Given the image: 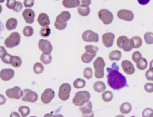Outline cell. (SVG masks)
Returning <instances> with one entry per match:
<instances>
[{
    "label": "cell",
    "instance_id": "obj_1",
    "mask_svg": "<svg viewBox=\"0 0 153 117\" xmlns=\"http://www.w3.org/2000/svg\"><path fill=\"white\" fill-rule=\"evenodd\" d=\"M107 70L108 73L107 76V83L112 88L119 90L127 86L126 78L119 71V67L115 62L112 64L111 68H107Z\"/></svg>",
    "mask_w": 153,
    "mask_h": 117
},
{
    "label": "cell",
    "instance_id": "obj_2",
    "mask_svg": "<svg viewBox=\"0 0 153 117\" xmlns=\"http://www.w3.org/2000/svg\"><path fill=\"white\" fill-rule=\"evenodd\" d=\"M71 14L68 11H64L59 14L54 23V26L57 29L62 30L67 26V22L71 19Z\"/></svg>",
    "mask_w": 153,
    "mask_h": 117
},
{
    "label": "cell",
    "instance_id": "obj_3",
    "mask_svg": "<svg viewBox=\"0 0 153 117\" xmlns=\"http://www.w3.org/2000/svg\"><path fill=\"white\" fill-rule=\"evenodd\" d=\"M90 97L91 96L88 91H79L76 93L72 100V103L76 106H81L87 103Z\"/></svg>",
    "mask_w": 153,
    "mask_h": 117
},
{
    "label": "cell",
    "instance_id": "obj_4",
    "mask_svg": "<svg viewBox=\"0 0 153 117\" xmlns=\"http://www.w3.org/2000/svg\"><path fill=\"white\" fill-rule=\"evenodd\" d=\"M95 70V77L97 79L103 78L104 76V68L106 66L105 61L102 57H98L93 63Z\"/></svg>",
    "mask_w": 153,
    "mask_h": 117
},
{
    "label": "cell",
    "instance_id": "obj_5",
    "mask_svg": "<svg viewBox=\"0 0 153 117\" xmlns=\"http://www.w3.org/2000/svg\"><path fill=\"white\" fill-rule=\"evenodd\" d=\"M20 34L18 32H12L5 40V46L8 48L15 47L20 44Z\"/></svg>",
    "mask_w": 153,
    "mask_h": 117
},
{
    "label": "cell",
    "instance_id": "obj_6",
    "mask_svg": "<svg viewBox=\"0 0 153 117\" xmlns=\"http://www.w3.org/2000/svg\"><path fill=\"white\" fill-rule=\"evenodd\" d=\"M98 18L105 25L110 24L113 20L112 13L106 9H101L98 13Z\"/></svg>",
    "mask_w": 153,
    "mask_h": 117
},
{
    "label": "cell",
    "instance_id": "obj_7",
    "mask_svg": "<svg viewBox=\"0 0 153 117\" xmlns=\"http://www.w3.org/2000/svg\"><path fill=\"white\" fill-rule=\"evenodd\" d=\"M71 87L67 83H63L59 89V97L61 100L66 101L69 99Z\"/></svg>",
    "mask_w": 153,
    "mask_h": 117
},
{
    "label": "cell",
    "instance_id": "obj_8",
    "mask_svg": "<svg viewBox=\"0 0 153 117\" xmlns=\"http://www.w3.org/2000/svg\"><path fill=\"white\" fill-rule=\"evenodd\" d=\"M38 96L36 92L31 90L26 89L23 91L22 100L26 102L34 103L38 100Z\"/></svg>",
    "mask_w": 153,
    "mask_h": 117
},
{
    "label": "cell",
    "instance_id": "obj_9",
    "mask_svg": "<svg viewBox=\"0 0 153 117\" xmlns=\"http://www.w3.org/2000/svg\"><path fill=\"white\" fill-rule=\"evenodd\" d=\"M116 44L120 48L122 49L125 52H129L132 49L130 45L129 39L126 36H120L116 41Z\"/></svg>",
    "mask_w": 153,
    "mask_h": 117
},
{
    "label": "cell",
    "instance_id": "obj_10",
    "mask_svg": "<svg viewBox=\"0 0 153 117\" xmlns=\"http://www.w3.org/2000/svg\"><path fill=\"white\" fill-rule=\"evenodd\" d=\"M82 37L83 41L87 42H97L99 40L98 34L89 30L84 31Z\"/></svg>",
    "mask_w": 153,
    "mask_h": 117
},
{
    "label": "cell",
    "instance_id": "obj_11",
    "mask_svg": "<svg viewBox=\"0 0 153 117\" xmlns=\"http://www.w3.org/2000/svg\"><path fill=\"white\" fill-rule=\"evenodd\" d=\"M6 94L8 97L10 99L19 100L23 96V91L18 86H15L12 88L7 90Z\"/></svg>",
    "mask_w": 153,
    "mask_h": 117
},
{
    "label": "cell",
    "instance_id": "obj_12",
    "mask_svg": "<svg viewBox=\"0 0 153 117\" xmlns=\"http://www.w3.org/2000/svg\"><path fill=\"white\" fill-rule=\"evenodd\" d=\"M38 47L44 54H49L53 50V46L50 41L41 39L38 43Z\"/></svg>",
    "mask_w": 153,
    "mask_h": 117
},
{
    "label": "cell",
    "instance_id": "obj_13",
    "mask_svg": "<svg viewBox=\"0 0 153 117\" xmlns=\"http://www.w3.org/2000/svg\"><path fill=\"white\" fill-rule=\"evenodd\" d=\"M55 96V93L51 88H48L44 90L41 96V100L44 104L50 103Z\"/></svg>",
    "mask_w": 153,
    "mask_h": 117
},
{
    "label": "cell",
    "instance_id": "obj_14",
    "mask_svg": "<svg viewBox=\"0 0 153 117\" xmlns=\"http://www.w3.org/2000/svg\"><path fill=\"white\" fill-rule=\"evenodd\" d=\"M79 110L82 113V117H94V112L92 111V103L90 101L80 106Z\"/></svg>",
    "mask_w": 153,
    "mask_h": 117
},
{
    "label": "cell",
    "instance_id": "obj_15",
    "mask_svg": "<svg viewBox=\"0 0 153 117\" xmlns=\"http://www.w3.org/2000/svg\"><path fill=\"white\" fill-rule=\"evenodd\" d=\"M118 17L119 19L125 20V21L130 22L134 19V14L132 11L129 10H119L117 14Z\"/></svg>",
    "mask_w": 153,
    "mask_h": 117
},
{
    "label": "cell",
    "instance_id": "obj_16",
    "mask_svg": "<svg viewBox=\"0 0 153 117\" xmlns=\"http://www.w3.org/2000/svg\"><path fill=\"white\" fill-rule=\"evenodd\" d=\"M115 35L112 32H107L102 36V41L103 44L106 47H111L113 44Z\"/></svg>",
    "mask_w": 153,
    "mask_h": 117
},
{
    "label": "cell",
    "instance_id": "obj_17",
    "mask_svg": "<svg viewBox=\"0 0 153 117\" xmlns=\"http://www.w3.org/2000/svg\"><path fill=\"white\" fill-rule=\"evenodd\" d=\"M121 67L123 71L127 75H132L135 72L134 66L130 61L125 60L122 61Z\"/></svg>",
    "mask_w": 153,
    "mask_h": 117
},
{
    "label": "cell",
    "instance_id": "obj_18",
    "mask_svg": "<svg viewBox=\"0 0 153 117\" xmlns=\"http://www.w3.org/2000/svg\"><path fill=\"white\" fill-rule=\"evenodd\" d=\"M25 21L28 24H31L34 22L35 14L34 11L31 9H26L22 14Z\"/></svg>",
    "mask_w": 153,
    "mask_h": 117
},
{
    "label": "cell",
    "instance_id": "obj_19",
    "mask_svg": "<svg viewBox=\"0 0 153 117\" xmlns=\"http://www.w3.org/2000/svg\"><path fill=\"white\" fill-rule=\"evenodd\" d=\"M14 71L11 69H4L0 71V78L3 81H7L13 78Z\"/></svg>",
    "mask_w": 153,
    "mask_h": 117
},
{
    "label": "cell",
    "instance_id": "obj_20",
    "mask_svg": "<svg viewBox=\"0 0 153 117\" xmlns=\"http://www.w3.org/2000/svg\"><path fill=\"white\" fill-rule=\"evenodd\" d=\"M6 6L9 9H11L16 12H20L23 7L22 3L15 0H8Z\"/></svg>",
    "mask_w": 153,
    "mask_h": 117
},
{
    "label": "cell",
    "instance_id": "obj_21",
    "mask_svg": "<svg viewBox=\"0 0 153 117\" xmlns=\"http://www.w3.org/2000/svg\"><path fill=\"white\" fill-rule=\"evenodd\" d=\"M37 21L39 24L43 27L48 26L50 24L49 17L46 14L41 13L38 16Z\"/></svg>",
    "mask_w": 153,
    "mask_h": 117
},
{
    "label": "cell",
    "instance_id": "obj_22",
    "mask_svg": "<svg viewBox=\"0 0 153 117\" xmlns=\"http://www.w3.org/2000/svg\"><path fill=\"white\" fill-rule=\"evenodd\" d=\"M130 45L132 48H139L142 44V40L138 36H135L129 39Z\"/></svg>",
    "mask_w": 153,
    "mask_h": 117
},
{
    "label": "cell",
    "instance_id": "obj_23",
    "mask_svg": "<svg viewBox=\"0 0 153 117\" xmlns=\"http://www.w3.org/2000/svg\"><path fill=\"white\" fill-rule=\"evenodd\" d=\"M79 0H64L62 5L66 8H73L78 6L80 5Z\"/></svg>",
    "mask_w": 153,
    "mask_h": 117
},
{
    "label": "cell",
    "instance_id": "obj_24",
    "mask_svg": "<svg viewBox=\"0 0 153 117\" xmlns=\"http://www.w3.org/2000/svg\"><path fill=\"white\" fill-rule=\"evenodd\" d=\"M22 64V60L19 56L11 55L9 60V64L16 68L20 67Z\"/></svg>",
    "mask_w": 153,
    "mask_h": 117
},
{
    "label": "cell",
    "instance_id": "obj_25",
    "mask_svg": "<svg viewBox=\"0 0 153 117\" xmlns=\"http://www.w3.org/2000/svg\"><path fill=\"white\" fill-rule=\"evenodd\" d=\"M18 24V21L15 18H10L8 19L6 24L7 29L9 31L12 30L16 29Z\"/></svg>",
    "mask_w": 153,
    "mask_h": 117
},
{
    "label": "cell",
    "instance_id": "obj_26",
    "mask_svg": "<svg viewBox=\"0 0 153 117\" xmlns=\"http://www.w3.org/2000/svg\"><path fill=\"white\" fill-rule=\"evenodd\" d=\"M93 88H94V91L97 93H101L105 91L106 87L104 83L99 81L96 82L94 83Z\"/></svg>",
    "mask_w": 153,
    "mask_h": 117
},
{
    "label": "cell",
    "instance_id": "obj_27",
    "mask_svg": "<svg viewBox=\"0 0 153 117\" xmlns=\"http://www.w3.org/2000/svg\"><path fill=\"white\" fill-rule=\"evenodd\" d=\"M96 55V54H90V53L85 52L81 57L82 61L85 63H89L91 62Z\"/></svg>",
    "mask_w": 153,
    "mask_h": 117
},
{
    "label": "cell",
    "instance_id": "obj_28",
    "mask_svg": "<svg viewBox=\"0 0 153 117\" xmlns=\"http://www.w3.org/2000/svg\"><path fill=\"white\" fill-rule=\"evenodd\" d=\"M131 105L129 102H125L120 106V111L122 114H127L129 113L132 111Z\"/></svg>",
    "mask_w": 153,
    "mask_h": 117
},
{
    "label": "cell",
    "instance_id": "obj_29",
    "mask_svg": "<svg viewBox=\"0 0 153 117\" xmlns=\"http://www.w3.org/2000/svg\"><path fill=\"white\" fill-rule=\"evenodd\" d=\"M121 53L119 50H115L112 51L110 53L109 55V58L110 60L114 61L116 60L119 61L121 59Z\"/></svg>",
    "mask_w": 153,
    "mask_h": 117
},
{
    "label": "cell",
    "instance_id": "obj_30",
    "mask_svg": "<svg viewBox=\"0 0 153 117\" xmlns=\"http://www.w3.org/2000/svg\"><path fill=\"white\" fill-rule=\"evenodd\" d=\"M137 67L141 71H144L148 66V61L145 58H142L139 62L136 63Z\"/></svg>",
    "mask_w": 153,
    "mask_h": 117
},
{
    "label": "cell",
    "instance_id": "obj_31",
    "mask_svg": "<svg viewBox=\"0 0 153 117\" xmlns=\"http://www.w3.org/2000/svg\"><path fill=\"white\" fill-rule=\"evenodd\" d=\"M73 86L76 89L83 88L86 85L85 80L82 78H78L74 81L73 83Z\"/></svg>",
    "mask_w": 153,
    "mask_h": 117
},
{
    "label": "cell",
    "instance_id": "obj_32",
    "mask_svg": "<svg viewBox=\"0 0 153 117\" xmlns=\"http://www.w3.org/2000/svg\"><path fill=\"white\" fill-rule=\"evenodd\" d=\"M78 12L82 16H88L90 12V9L89 6H79L78 8Z\"/></svg>",
    "mask_w": 153,
    "mask_h": 117
},
{
    "label": "cell",
    "instance_id": "obj_33",
    "mask_svg": "<svg viewBox=\"0 0 153 117\" xmlns=\"http://www.w3.org/2000/svg\"><path fill=\"white\" fill-rule=\"evenodd\" d=\"M102 98L103 101L106 102H109L112 100L113 95L111 91H106L102 95Z\"/></svg>",
    "mask_w": 153,
    "mask_h": 117
},
{
    "label": "cell",
    "instance_id": "obj_34",
    "mask_svg": "<svg viewBox=\"0 0 153 117\" xmlns=\"http://www.w3.org/2000/svg\"><path fill=\"white\" fill-rule=\"evenodd\" d=\"M43 66L41 63L40 62H36L34 64V66H33V71L35 74L39 75V74H41L44 71Z\"/></svg>",
    "mask_w": 153,
    "mask_h": 117
},
{
    "label": "cell",
    "instance_id": "obj_35",
    "mask_svg": "<svg viewBox=\"0 0 153 117\" xmlns=\"http://www.w3.org/2000/svg\"><path fill=\"white\" fill-rule=\"evenodd\" d=\"M40 60L45 65H48L52 61V56L49 54H42L41 55Z\"/></svg>",
    "mask_w": 153,
    "mask_h": 117
},
{
    "label": "cell",
    "instance_id": "obj_36",
    "mask_svg": "<svg viewBox=\"0 0 153 117\" xmlns=\"http://www.w3.org/2000/svg\"><path fill=\"white\" fill-rule=\"evenodd\" d=\"M18 111L21 113L22 117H26L30 113L29 108L26 106H21L19 108Z\"/></svg>",
    "mask_w": 153,
    "mask_h": 117
},
{
    "label": "cell",
    "instance_id": "obj_37",
    "mask_svg": "<svg viewBox=\"0 0 153 117\" xmlns=\"http://www.w3.org/2000/svg\"><path fill=\"white\" fill-rule=\"evenodd\" d=\"M51 33V30L48 26L43 27L41 29L40 34L42 37H47Z\"/></svg>",
    "mask_w": 153,
    "mask_h": 117
},
{
    "label": "cell",
    "instance_id": "obj_38",
    "mask_svg": "<svg viewBox=\"0 0 153 117\" xmlns=\"http://www.w3.org/2000/svg\"><path fill=\"white\" fill-rule=\"evenodd\" d=\"M23 34L26 37H30L33 34V28L31 26H27L24 27L23 31Z\"/></svg>",
    "mask_w": 153,
    "mask_h": 117
},
{
    "label": "cell",
    "instance_id": "obj_39",
    "mask_svg": "<svg viewBox=\"0 0 153 117\" xmlns=\"http://www.w3.org/2000/svg\"><path fill=\"white\" fill-rule=\"evenodd\" d=\"M93 71L91 68L87 67L84 71V77L87 79H90L93 76Z\"/></svg>",
    "mask_w": 153,
    "mask_h": 117
},
{
    "label": "cell",
    "instance_id": "obj_40",
    "mask_svg": "<svg viewBox=\"0 0 153 117\" xmlns=\"http://www.w3.org/2000/svg\"><path fill=\"white\" fill-rule=\"evenodd\" d=\"M153 34L152 32H147L144 35L145 41L147 44H151L153 43Z\"/></svg>",
    "mask_w": 153,
    "mask_h": 117
},
{
    "label": "cell",
    "instance_id": "obj_41",
    "mask_svg": "<svg viewBox=\"0 0 153 117\" xmlns=\"http://www.w3.org/2000/svg\"><path fill=\"white\" fill-rule=\"evenodd\" d=\"M86 52L90 54H96L98 51V48L92 45H87L85 47Z\"/></svg>",
    "mask_w": 153,
    "mask_h": 117
},
{
    "label": "cell",
    "instance_id": "obj_42",
    "mask_svg": "<svg viewBox=\"0 0 153 117\" xmlns=\"http://www.w3.org/2000/svg\"><path fill=\"white\" fill-rule=\"evenodd\" d=\"M132 60L134 62L137 63L140 61V60L142 58V54L139 51H135L132 54Z\"/></svg>",
    "mask_w": 153,
    "mask_h": 117
},
{
    "label": "cell",
    "instance_id": "obj_43",
    "mask_svg": "<svg viewBox=\"0 0 153 117\" xmlns=\"http://www.w3.org/2000/svg\"><path fill=\"white\" fill-rule=\"evenodd\" d=\"M152 61L151 62L150 68L147 71L146 73V78L149 81H153V71L152 68Z\"/></svg>",
    "mask_w": 153,
    "mask_h": 117
},
{
    "label": "cell",
    "instance_id": "obj_44",
    "mask_svg": "<svg viewBox=\"0 0 153 117\" xmlns=\"http://www.w3.org/2000/svg\"><path fill=\"white\" fill-rule=\"evenodd\" d=\"M142 115L143 117H153V110L151 108H147L144 110Z\"/></svg>",
    "mask_w": 153,
    "mask_h": 117
},
{
    "label": "cell",
    "instance_id": "obj_45",
    "mask_svg": "<svg viewBox=\"0 0 153 117\" xmlns=\"http://www.w3.org/2000/svg\"><path fill=\"white\" fill-rule=\"evenodd\" d=\"M144 88L146 92L149 93H152L153 92V84L152 83H146L144 86Z\"/></svg>",
    "mask_w": 153,
    "mask_h": 117
},
{
    "label": "cell",
    "instance_id": "obj_46",
    "mask_svg": "<svg viewBox=\"0 0 153 117\" xmlns=\"http://www.w3.org/2000/svg\"><path fill=\"white\" fill-rule=\"evenodd\" d=\"M8 53L7 52L6 49L2 46H0V58L2 59Z\"/></svg>",
    "mask_w": 153,
    "mask_h": 117
},
{
    "label": "cell",
    "instance_id": "obj_47",
    "mask_svg": "<svg viewBox=\"0 0 153 117\" xmlns=\"http://www.w3.org/2000/svg\"><path fill=\"white\" fill-rule=\"evenodd\" d=\"M34 0H25L24 2V6L26 7H31L34 4Z\"/></svg>",
    "mask_w": 153,
    "mask_h": 117
},
{
    "label": "cell",
    "instance_id": "obj_48",
    "mask_svg": "<svg viewBox=\"0 0 153 117\" xmlns=\"http://www.w3.org/2000/svg\"><path fill=\"white\" fill-rule=\"evenodd\" d=\"M82 4H80L79 6H89V5L91 4V1L90 0H82L81 1Z\"/></svg>",
    "mask_w": 153,
    "mask_h": 117
},
{
    "label": "cell",
    "instance_id": "obj_49",
    "mask_svg": "<svg viewBox=\"0 0 153 117\" xmlns=\"http://www.w3.org/2000/svg\"><path fill=\"white\" fill-rule=\"evenodd\" d=\"M6 101V99L3 95L0 94V106L5 104Z\"/></svg>",
    "mask_w": 153,
    "mask_h": 117
},
{
    "label": "cell",
    "instance_id": "obj_50",
    "mask_svg": "<svg viewBox=\"0 0 153 117\" xmlns=\"http://www.w3.org/2000/svg\"><path fill=\"white\" fill-rule=\"evenodd\" d=\"M10 117H21L19 113L16 112H12L10 114Z\"/></svg>",
    "mask_w": 153,
    "mask_h": 117
},
{
    "label": "cell",
    "instance_id": "obj_51",
    "mask_svg": "<svg viewBox=\"0 0 153 117\" xmlns=\"http://www.w3.org/2000/svg\"><path fill=\"white\" fill-rule=\"evenodd\" d=\"M54 115L52 113H46L44 116V117H53Z\"/></svg>",
    "mask_w": 153,
    "mask_h": 117
},
{
    "label": "cell",
    "instance_id": "obj_52",
    "mask_svg": "<svg viewBox=\"0 0 153 117\" xmlns=\"http://www.w3.org/2000/svg\"><path fill=\"white\" fill-rule=\"evenodd\" d=\"M53 117H64L63 115L61 114H55V115H54Z\"/></svg>",
    "mask_w": 153,
    "mask_h": 117
},
{
    "label": "cell",
    "instance_id": "obj_53",
    "mask_svg": "<svg viewBox=\"0 0 153 117\" xmlns=\"http://www.w3.org/2000/svg\"><path fill=\"white\" fill-rule=\"evenodd\" d=\"M2 11V6L0 5V14L1 13V12Z\"/></svg>",
    "mask_w": 153,
    "mask_h": 117
},
{
    "label": "cell",
    "instance_id": "obj_54",
    "mask_svg": "<svg viewBox=\"0 0 153 117\" xmlns=\"http://www.w3.org/2000/svg\"><path fill=\"white\" fill-rule=\"evenodd\" d=\"M115 117H125L124 116V115H118V116H116Z\"/></svg>",
    "mask_w": 153,
    "mask_h": 117
},
{
    "label": "cell",
    "instance_id": "obj_55",
    "mask_svg": "<svg viewBox=\"0 0 153 117\" xmlns=\"http://www.w3.org/2000/svg\"><path fill=\"white\" fill-rule=\"evenodd\" d=\"M36 117V116H31V117Z\"/></svg>",
    "mask_w": 153,
    "mask_h": 117
},
{
    "label": "cell",
    "instance_id": "obj_56",
    "mask_svg": "<svg viewBox=\"0 0 153 117\" xmlns=\"http://www.w3.org/2000/svg\"><path fill=\"white\" fill-rule=\"evenodd\" d=\"M131 117H136L135 116H131Z\"/></svg>",
    "mask_w": 153,
    "mask_h": 117
}]
</instances>
